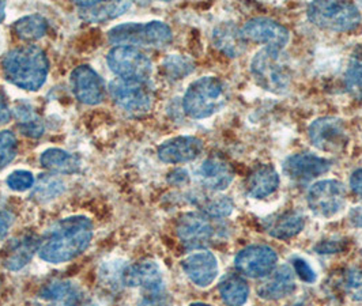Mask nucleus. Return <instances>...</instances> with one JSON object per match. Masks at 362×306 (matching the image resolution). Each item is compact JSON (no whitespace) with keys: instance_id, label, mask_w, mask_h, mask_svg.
I'll return each mask as SVG.
<instances>
[{"instance_id":"f257e3e1","label":"nucleus","mask_w":362,"mask_h":306,"mask_svg":"<svg viewBox=\"0 0 362 306\" xmlns=\"http://www.w3.org/2000/svg\"><path fill=\"white\" fill-rule=\"evenodd\" d=\"M93 238V223L88 216L60 219L40 240L38 254L44 261L62 264L85 252Z\"/></svg>"},{"instance_id":"f03ea898","label":"nucleus","mask_w":362,"mask_h":306,"mask_svg":"<svg viewBox=\"0 0 362 306\" xmlns=\"http://www.w3.org/2000/svg\"><path fill=\"white\" fill-rule=\"evenodd\" d=\"M6 79L19 89L36 91L47 81L49 63L45 52L36 45H23L4 56Z\"/></svg>"},{"instance_id":"7ed1b4c3","label":"nucleus","mask_w":362,"mask_h":306,"mask_svg":"<svg viewBox=\"0 0 362 306\" xmlns=\"http://www.w3.org/2000/svg\"><path fill=\"white\" fill-rule=\"evenodd\" d=\"M228 101L225 83L216 76H203L192 82L182 98L184 112L192 119H207Z\"/></svg>"},{"instance_id":"20e7f679","label":"nucleus","mask_w":362,"mask_h":306,"mask_svg":"<svg viewBox=\"0 0 362 306\" xmlns=\"http://www.w3.org/2000/svg\"><path fill=\"white\" fill-rule=\"evenodd\" d=\"M109 41L117 47H148L163 48L172 42V30L161 20L151 22H127L112 28Z\"/></svg>"},{"instance_id":"39448f33","label":"nucleus","mask_w":362,"mask_h":306,"mask_svg":"<svg viewBox=\"0 0 362 306\" xmlns=\"http://www.w3.org/2000/svg\"><path fill=\"white\" fill-rule=\"evenodd\" d=\"M251 73L264 90L284 94L291 85V69L286 57L274 48H263L255 54L251 61Z\"/></svg>"},{"instance_id":"423d86ee","label":"nucleus","mask_w":362,"mask_h":306,"mask_svg":"<svg viewBox=\"0 0 362 306\" xmlns=\"http://www.w3.org/2000/svg\"><path fill=\"white\" fill-rule=\"evenodd\" d=\"M307 14L313 25L339 33L354 30L361 22L360 10L349 1H313Z\"/></svg>"},{"instance_id":"0eeeda50","label":"nucleus","mask_w":362,"mask_h":306,"mask_svg":"<svg viewBox=\"0 0 362 306\" xmlns=\"http://www.w3.org/2000/svg\"><path fill=\"white\" fill-rule=\"evenodd\" d=\"M122 281L129 288L144 290L141 306H163L166 300L163 271L154 261H141L122 272Z\"/></svg>"},{"instance_id":"6e6552de","label":"nucleus","mask_w":362,"mask_h":306,"mask_svg":"<svg viewBox=\"0 0 362 306\" xmlns=\"http://www.w3.org/2000/svg\"><path fill=\"white\" fill-rule=\"evenodd\" d=\"M113 102L134 116L146 114L154 104V91L150 81L116 78L109 83Z\"/></svg>"},{"instance_id":"1a4fd4ad","label":"nucleus","mask_w":362,"mask_h":306,"mask_svg":"<svg viewBox=\"0 0 362 306\" xmlns=\"http://www.w3.org/2000/svg\"><path fill=\"white\" fill-rule=\"evenodd\" d=\"M109 69L122 79L150 81L153 63L141 49L134 47H115L107 56Z\"/></svg>"},{"instance_id":"9d476101","label":"nucleus","mask_w":362,"mask_h":306,"mask_svg":"<svg viewBox=\"0 0 362 306\" xmlns=\"http://www.w3.org/2000/svg\"><path fill=\"white\" fill-rule=\"evenodd\" d=\"M309 208L315 216L331 218L344 210L346 189L337 180H323L313 184L308 192Z\"/></svg>"},{"instance_id":"9b49d317","label":"nucleus","mask_w":362,"mask_h":306,"mask_svg":"<svg viewBox=\"0 0 362 306\" xmlns=\"http://www.w3.org/2000/svg\"><path fill=\"white\" fill-rule=\"evenodd\" d=\"M276 252L267 245H250L235 256L237 271L250 278H266L275 270Z\"/></svg>"},{"instance_id":"f8f14e48","label":"nucleus","mask_w":362,"mask_h":306,"mask_svg":"<svg viewBox=\"0 0 362 306\" xmlns=\"http://www.w3.org/2000/svg\"><path fill=\"white\" fill-rule=\"evenodd\" d=\"M312 144L328 153L342 151L349 142L344 123L337 117H320L315 120L308 129Z\"/></svg>"},{"instance_id":"ddd939ff","label":"nucleus","mask_w":362,"mask_h":306,"mask_svg":"<svg viewBox=\"0 0 362 306\" xmlns=\"http://www.w3.org/2000/svg\"><path fill=\"white\" fill-rule=\"evenodd\" d=\"M70 83L74 95L86 105H98L105 98V83L90 66L76 67L71 72Z\"/></svg>"},{"instance_id":"4468645a","label":"nucleus","mask_w":362,"mask_h":306,"mask_svg":"<svg viewBox=\"0 0 362 306\" xmlns=\"http://www.w3.org/2000/svg\"><path fill=\"white\" fill-rule=\"evenodd\" d=\"M243 36L245 40L266 44L267 48L282 51L289 42V32L285 26L270 18L250 19L243 28Z\"/></svg>"},{"instance_id":"2eb2a0df","label":"nucleus","mask_w":362,"mask_h":306,"mask_svg":"<svg viewBox=\"0 0 362 306\" xmlns=\"http://www.w3.org/2000/svg\"><path fill=\"white\" fill-rule=\"evenodd\" d=\"M214 235L210 220L199 213H188L179 219L177 235L181 244L188 249L206 247Z\"/></svg>"},{"instance_id":"dca6fc26","label":"nucleus","mask_w":362,"mask_h":306,"mask_svg":"<svg viewBox=\"0 0 362 306\" xmlns=\"http://www.w3.org/2000/svg\"><path fill=\"white\" fill-rule=\"evenodd\" d=\"M332 163L315 154H294L284 163V172L291 180L307 182L327 173Z\"/></svg>"},{"instance_id":"f3484780","label":"nucleus","mask_w":362,"mask_h":306,"mask_svg":"<svg viewBox=\"0 0 362 306\" xmlns=\"http://www.w3.org/2000/svg\"><path fill=\"white\" fill-rule=\"evenodd\" d=\"M83 294L71 281H54L38 293L37 306H82Z\"/></svg>"},{"instance_id":"a211bd4d","label":"nucleus","mask_w":362,"mask_h":306,"mask_svg":"<svg viewBox=\"0 0 362 306\" xmlns=\"http://www.w3.org/2000/svg\"><path fill=\"white\" fill-rule=\"evenodd\" d=\"M185 275L199 288L210 286L218 275L217 257L211 252L192 253L181 263Z\"/></svg>"},{"instance_id":"6ab92c4d","label":"nucleus","mask_w":362,"mask_h":306,"mask_svg":"<svg viewBox=\"0 0 362 306\" xmlns=\"http://www.w3.org/2000/svg\"><path fill=\"white\" fill-rule=\"evenodd\" d=\"M203 151V142L195 136H177L163 142L158 147V157L163 163H185L197 160Z\"/></svg>"},{"instance_id":"aec40b11","label":"nucleus","mask_w":362,"mask_h":306,"mask_svg":"<svg viewBox=\"0 0 362 306\" xmlns=\"http://www.w3.org/2000/svg\"><path fill=\"white\" fill-rule=\"evenodd\" d=\"M38 248L40 240L36 235H19L3 249V266L10 271L21 270L32 261Z\"/></svg>"},{"instance_id":"412c9836","label":"nucleus","mask_w":362,"mask_h":306,"mask_svg":"<svg viewBox=\"0 0 362 306\" xmlns=\"http://www.w3.org/2000/svg\"><path fill=\"white\" fill-rule=\"evenodd\" d=\"M198 177L206 188L211 191H223L235 180V170L223 158L210 157L202 163Z\"/></svg>"},{"instance_id":"4be33fe9","label":"nucleus","mask_w":362,"mask_h":306,"mask_svg":"<svg viewBox=\"0 0 362 306\" xmlns=\"http://www.w3.org/2000/svg\"><path fill=\"white\" fill-rule=\"evenodd\" d=\"M294 273L288 266H282L278 270L272 271L267 279L257 288L260 298L267 301H278L289 297L296 291Z\"/></svg>"},{"instance_id":"5701e85b","label":"nucleus","mask_w":362,"mask_h":306,"mask_svg":"<svg viewBox=\"0 0 362 306\" xmlns=\"http://www.w3.org/2000/svg\"><path fill=\"white\" fill-rule=\"evenodd\" d=\"M79 17L90 23H104L127 13L132 7L129 1H76Z\"/></svg>"},{"instance_id":"b1692460","label":"nucleus","mask_w":362,"mask_h":306,"mask_svg":"<svg viewBox=\"0 0 362 306\" xmlns=\"http://www.w3.org/2000/svg\"><path fill=\"white\" fill-rule=\"evenodd\" d=\"M213 42L217 49L229 57H238L247 49V41L243 32L229 22L221 23L214 29Z\"/></svg>"},{"instance_id":"393cba45","label":"nucleus","mask_w":362,"mask_h":306,"mask_svg":"<svg viewBox=\"0 0 362 306\" xmlns=\"http://www.w3.org/2000/svg\"><path fill=\"white\" fill-rule=\"evenodd\" d=\"M279 176L272 165H260L247 180V192L251 198L264 199L276 191Z\"/></svg>"},{"instance_id":"a878e982","label":"nucleus","mask_w":362,"mask_h":306,"mask_svg":"<svg viewBox=\"0 0 362 306\" xmlns=\"http://www.w3.org/2000/svg\"><path fill=\"white\" fill-rule=\"evenodd\" d=\"M41 165L60 175H74L81 170V160L66 150L62 148H48L40 157Z\"/></svg>"},{"instance_id":"bb28decb","label":"nucleus","mask_w":362,"mask_h":306,"mask_svg":"<svg viewBox=\"0 0 362 306\" xmlns=\"http://www.w3.org/2000/svg\"><path fill=\"white\" fill-rule=\"evenodd\" d=\"M305 226V216L297 210H290L275 219L267 226V232L272 237L279 240H288L298 235Z\"/></svg>"},{"instance_id":"cd10ccee","label":"nucleus","mask_w":362,"mask_h":306,"mask_svg":"<svg viewBox=\"0 0 362 306\" xmlns=\"http://www.w3.org/2000/svg\"><path fill=\"white\" fill-rule=\"evenodd\" d=\"M219 293L226 305L243 306L248 300L250 286L243 276L230 273L221 281Z\"/></svg>"},{"instance_id":"c85d7f7f","label":"nucleus","mask_w":362,"mask_h":306,"mask_svg":"<svg viewBox=\"0 0 362 306\" xmlns=\"http://www.w3.org/2000/svg\"><path fill=\"white\" fill-rule=\"evenodd\" d=\"M14 110H16L19 129L23 135L29 138H40L44 134L42 119L37 114L36 110L29 104L19 102Z\"/></svg>"},{"instance_id":"c756f323","label":"nucleus","mask_w":362,"mask_h":306,"mask_svg":"<svg viewBox=\"0 0 362 306\" xmlns=\"http://www.w3.org/2000/svg\"><path fill=\"white\" fill-rule=\"evenodd\" d=\"M14 30L17 36L26 41H36L47 35L48 32V20L42 16L32 14L18 19L14 23Z\"/></svg>"},{"instance_id":"7c9ffc66","label":"nucleus","mask_w":362,"mask_h":306,"mask_svg":"<svg viewBox=\"0 0 362 306\" xmlns=\"http://www.w3.org/2000/svg\"><path fill=\"white\" fill-rule=\"evenodd\" d=\"M194 63L191 61V59L180 56V54H170L163 60V70L166 72V75L173 79H182L184 76L189 75L194 71Z\"/></svg>"},{"instance_id":"2f4dec72","label":"nucleus","mask_w":362,"mask_h":306,"mask_svg":"<svg viewBox=\"0 0 362 306\" xmlns=\"http://www.w3.org/2000/svg\"><path fill=\"white\" fill-rule=\"evenodd\" d=\"M344 88L354 100H362V60L354 59L344 73Z\"/></svg>"},{"instance_id":"473e14b6","label":"nucleus","mask_w":362,"mask_h":306,"mask_svg":"<svg viewBox=\"0 0 362 306\" xmlns=\"http://www.w3.org/2000/svg\"><path fill=\"white\" fill-rule=\"evenodd\" d=\"M64 191V184L59 179L44 175L37 181L35 198L40 201H47L59 196Z\"/></svg>"},{"instance_id":"72a5a7b5","label":"nucleus","mask_w":362,"mask_h":306,"mask_svg":"<svg viewBox=\"0 0 362 306\" xmlns=\"http://www.w3.org/2000/svg\"><path fill=\"white\" fill-rule=\"evenodd\" d=\"M18 153V142L13 132L0 131V170L14 161Z\"/></svg>"},{"instance_id":"f704fd0d","label":"nucleus","mask_w":362,"mask_h":306,"mask_svg":"<svg viewBox=\"0 0 362 306\" xmlns=\"http://www.w3.org/2000/svg\"><path fill=\"white\" fill-rule=\"evenodd\" d=\"M235 210V204L228 196H217L204 203L203 211L213 218H223L230 216Z\"/></svg>"},{"instance_id":"c9c22d12","label":"nucleus","mask_w":362,"mask_h":306,"mask_svg":"<svg viewBox=\"0 0 362 306\" xmlns=\"http://www.w3.org/2000/svg\"><path fill=\"white\" fill-rule=\"evenodd\" d=\"M346 290L353 300L362 301V266L349 270L346 276Z\"/></svg>"},{"instance_id":"e433bc0d","label":"nucleus","mask_w":362,"mask_h":306,"mask_svg":"<svg viewBox=\"0 0 362 306\" xmlns=\"http://www.w3.org/2000/svg\"><path fill=\"white\" fill-rule=\"evenodd\" d=\"M35 184V177L28 170H16L7 177V185L17 192H23L28 191L33 187Z\"/></svg>"},{"instance_id":"4c0bfd02","label":"nucleus","mask_w":362,"mask_h":306,"mask_svg":"<svg viewBox=\"0 0 362 306\" xmlns=\"http://www.w3.org/2000/svg\"><path fill=\"white\" fill-rule=\"evenodd\" d=\"M293 267H294L297 276L300 279H303L305 283H313L316 281L315 271L304 259H301V257L293 259Z\"/></svg>"},{"instance_id":"58836bf2","label":"nucleus","mask_w":362,"mask_h":306,"mask_svg":"<svg viewBox=\"0 0 362 306\" xmlns=\"http://www.w3.org/2000/svg\"><path fill=\"white\" fill-rule=\"evenodd\" d=\"M346 248V241L344 240H323L322 242L316 244L315 252L320 254H332L339 253Z\"/></svg>"},{"instance_id":"ea45409f","label":"nucleus","mask_w":362,"mask_h":306,"mask_svg":"<svg viewBox=\"0 0 362 306\" xmlns=\"http://www.w3.org/2000/svg\"><path fill=\"white\" fill-rule=\"evenodd\" d=\"M14 216L3 206H0V241L6 238L10 228L13 226Z\"/></svg>"},{"instance_id":"a19ab883","label":"nucleus","mask_w":362,"mask_h":306,"mask_svg":"<svg viewBox=\"0 0 362 306\" xmlns=\"http://www.w3.org/2000/svg\"><path fill=\"white\" fill-rule=\"evenodd\" d=\"M350 187L351 191L362 198V167L356 170L350 177Z\"/></svg>"},{"instance_id":"79ce46f5","label":"nucleus","mask_w":362,"mask_h":306,"mask_svg":"<svg viewBox=\"0 0 362 306\" xmlns=\"http://www.w3.org/2000/svg\"><path fill=\"white\" fill-rule=\"evenodd\" d=\"M11 117V110L6 101V98L0 94V126L6 124Z\"/></svg>"},{"instance_id":"37998d69","label":"nucleus","mask_w":362,"mask_h":306,"mask_svg":"<svg viewBox=\"0 0 362 306\" xmlns=\"http://www.w3.org/2000/svg\"><path fill=\"white\" fill-rule=\"evenodd\" d=\"M350 222L356 226V228H362V204L357 206L354 208H351L350 214H349Z\"/></svg>"},{"instance_id":"c03bdc74","label":"nucleus","mask_w":362,"mask_h":306,"mask_svg":"<svg viewBox=\"0 0 362 306\" xmlns=\"http://www.w3.org/2000/svg\"><path fill=\"white\" fill-rule=\"evenodd\" d=\"M188 180V175H187V172H184V170H176V172H173L172 175H170V177H169V181L172 182V184H177V185H180V184H184L185 181Z\"/></svg>"},{"instance_id":"a18cd8bd","label":"nucleus","mask_w":362,"mask_h":306,"mask_svg":"<svg viewBox=\"0 0 362 306\" xmlns=\"http://www.w3.org/2000/svg\"><path fill=\"white\" fill-rule=\"evenodd\" d=\"M4 18H6V3L0 1V22H3Z\"/></svg>"},{"instance_id":"49530a36","label":"nucleus","mask_w":362,"mask_h":306,"mask_svg":"<svg viewBox=\"0 0 362 306\" xmlns=\"http://www.w3.org/2000/svg\"><path fill=\"white\" fill-rule=\"evenodd\" d=\"M191 306H211L209 305V304H202V302H197V304H192Z\"/></svg>"},{"instance_id":"de8ad7c7","label":"nucleus","mask_w":362,"mask_h":306,"mask_svg":"<svg viewBox=\"0 0 362 306\" xmlns=\"http://www.w3.org/2000/svg\"><path fill=\"white\" fill-rule=\"evenodd\" d=\"M82 306H97L95 305V304H93V302H85V304H83V305Z\"/></svg>"},{"instance_id":"09e8293b","label":"nucleus","mask_w":362,"mask_h":306,"mask_svg":"<svg viewBox=\"0 0 362 306\" xmlns=\"http://www.w3.org/2000/svg\"><path fill=\"white\" fill-rule=\"evenodd\" d=\"M361 253H362V251H361Z\"/></svg>"}]
</instances>
